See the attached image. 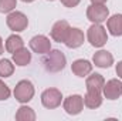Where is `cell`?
Listing matches in <instances>:
<instances>
[{
  "label": "cell",
  "instance_id": "cell-28",
  "mask_svg": "<svg viewBox=\"0 0 122 121\" xmlns=\"http://www.w3.org/2000/svg\"><path fill=\"white\" fill-rule=\"evenodd\" d=\"M51 1H53V0H51Z\"/></svg>",
  "mask_w": 122,
  "mask_h": 121
},
{
  "label": "cell",
  "instance_id": "cell-17",
  "mask_svg": "<svg viewBox=\"0 0 122 121\" xmlns=\"http://www.w3.org/2000/svg\"><path fill=\"white\" fill-rule=\"evenodd\" d=\"M84 104L88 108H98L102 104V95L98 93H88L87 91V95L84 97Z\"/></svg>",
  "mask_w": 122,
  "mask_h": 121
},
{
  "label": "cell",
  "instance_id": "cell-19",
  "mask_svg": "<svg viewBox=\"0 0 122 121\" xmlns=\"http://www.w3.org/2000/svg\"><path fill=\"white\" fill-rule=\"evenodd\" d=\"M16 120L19 121H33L36 120V114L30 107H20L16 113Z\"/></svg>",
  "mask_w": 122,
  "mask_h": 121
},
{
  "label": "cell",
  "instance_id": "cell-1",
  "mask_svg": "<svg viewBox=\"0 0 122 121\" xmlns=\"http://www.w3.org/2000/svg\"><path fill=\"white\" fill-rule=\"evenodd\" d=\"M43 64L47 71L50 73H58L65 67V56L60 50H50L46 57L43 59Z\"/></svg>",
  "mask_w": 122,
  "mask_h": 121
},
{
  "label": "cell",
  "instance_id": "cell-23",
  "mask_svg": "<svg viewBox=\"0 0 122 121\" xmlns=\"http://www.w3.org/2000/svg\"><path fill=\"white\" fill-rule=\"evenodd\" d=\"M61 3L67 7H75L80 3V0H61Z\"/></svg>",
  "mask_w": 122,
  "mask_h": 121
},
{
  "label": "cell",
  "instance_id": "cell-16",
  "mask_svg": "<svg viewBox=\"0 0 122 121\" xmlns=\"http://www.w3.org/2000/svg\"><path fill=\"white\" fill-rule=\"evenodd\" d=\"M13 60H14V63L17 66H27L31 61V53L27 49L21 47L20 50H17L16 53H13Z\"/></svg>",
  "mask_w": 122,
  "mask_h": 121
},
{
  "label": "cell",
  "instance_id": "cell-24",
  "mask_svg": "<svg viewBox=\"0 0 122 121\" xmlns=\"http://www.w3.org/2000/svg\"><path fill=\"white\" fill-rule=\"evenodd\" d=\"M117 74L122 78V61L121 63H118V66H117Z\"/></svg>",
  "mask_w": 122,
  "mask_h": 121
},
{
  "label": "cell",
  "instance_id": "cell-14",
  "mask_svg": "<svg viewBox=\"0 0 122 121\" xmlns=\"http://www.w3.org/2000/svg\"><path fill=\"white\" fill-rule=\"evenodd\" d=\"M94 63L95 66L98 67H102V68H108L111 67V64L114 63V57L109 51H105V50H101L98 53L94 54Z\"/></svg>",
  "mask_w": 122,
  "mask_h": 121
},
{
  "label": "cell",
  "instance_id": "cell-12",
  "mask_svg": "<svg viewBox=\"0 0 122 121\" xmlns=\"http://www.w3.org/2000/svg\"><path fill=\"white\" fill-rule=\"evenodd\" d=\"M104 77L101 74H92L87 78V91L88 93H98L101 94L104 88Z\"/></svg>",
  "mask_w": 122,
  "mask_h": 121
},
{
  "label": "cell",
  "instance_id": "cell-5",
  "mask_svg": "<svg viewBox=\"0 0 122 121\" xmlns=\"http://www.w3.org/2000/svg\"><path fill=\"white\" fill-rule=\"evenodd\" d=\"M29 24V19L20 13V11H13L7 16V26L14 31H23Z\"/></svg>",
  "mask_w": 122,
  "mask_h": 121
},
{
  "label": "cell",
  "instance_id": "cell-2",
  "mask_svg": "<svg viewBox=\"0 0 122 121\" xmlns=\"http://www.w3.org/2000/svg\"><path fill=\"white\" fill-rule=\"evenodd\" d=\"M87 37L90 40L94 47H102L107 40H108V36H107V30L99 24V23H95L92 24L91 27L88 29V33H87Z\"/></svg>",
  "mask_w": 122,
  "mask_h": 121
},
{
  "label": "cell",
  "instance_id": "cell-22",
  "mask_svg": "<svg viewBox=\"0 0 122 121\" xmlns=\"http://www.w3.org/2000/svg\"><path fill=\"white\" fill-rule=\"evenodd\" d=\"M10 97V88L0 80V101L1 100H7Z\"/></svg>",
  "mask_w": 122,
  "mask_h": 121
},
{
  "label": "cell",
  "instance_id": "cell-10",
  "mask_svg": "<svg viewBox=\"0 0 122 121\" xmlns=\"http://www.w3.org/2000/svg\"><path fill=\"white\" fill-rule=\"evenodd\" d=\"M70 29L71 27H70V24L65 20H60V22H57L54 24V27L51 30V37L56 41H58V43H64L67 36H68V33H70Z\"/></svg>",
  "mask_w": 122,
  "mask_h": 121
},
{
  "label": "cell",
  "instance_id": "cell-9",
  "mask_svg": "<svg viewBox=\"0 0 122 121\" xmlns=\"http://www.w3.org/2000/svg\"><path fill=\"white\" fill-rule=\"evenodd\" d=\"M30 47L31 50H34L36 53H40V54H47L51 50L50 40L46 36H36V37H33L30 40Z\"/></svg>",
  "mask_w": 122,
  "mask_h": 121
},
{
  "label": "cell",
  "instance_id": "cell-26",
  "mask_svg": "<svg viewBox=\"0 0 122 121\" xmlns=\"http://www.w3.org/2000/svg\"><path fill=\"white\" fill-rule=\"evenodd\" d=\"M0 54H3V43H1V37H0Z\"/></svg>",
  "mask_w": 122,
  "mask_h": 121
},
{
  "label": "cell",
  "instance_id": "cell-20",
  "mask_svg": "<svg viewBox=\"0 0 122 121\" xmlns=\"http://www.w3.org/2000/svg\"><path fill=\"white\" fill-rule=\"evenodd\" d=\"M14 71V66L10 60H0V77H10Z\"/></svg>",
  "mask_w": 122,
  "mask_h": 121
},
{
  "label": "cell",
  "instance_id": "cell-15",
  "mask_svg": "<svg viewBox=\"0 0 122 121\" xmlns=\"http://www.w3.org/2000/svg\"><path fill=\"white\" fill-rule=\"evenodd\" d=\"M108 30L112 36H122V14H115L108 19Z\"/></svg>",
  "mask_w": 122,
  "mask_h": 121
},
{
  "label": "cell",
  "instance_id": "cell-27",
  "mask_svg": "<svg viewBox=\"0 0 122 121\" xmlns=\"http://www.w3.org/2000/svg\"><path fill=\"white\" fill-rule=\"evenodd\" d=\"M23 1H27V3H30V1H34V0H23Z\"/></svg>",
  "mask_w": 122,
  "mask_h": 121
},
{
  "label": "cell",
  "instance_id": "cell-3",
  "mask_svg": "<svg viewBox=\"0 0 122 121\" xmlns=\"http://www.w3.org/2000/svg\"><path fill=\"white\" fill-rule=\"evenodd\" d=\"M34 95V87L29 80H21L16 88H14V97L20 103H27L30 101Z\"/></svg>",
  "mask_w": 122,
  "mask_h": 121
},
{
  "label": "cell",
  "instance_id": "cell-7",
  "mask_svg": "<svg viewBox=\"0 0 122 121\" xmlns=\"http://www.w3.org/2000/svg\"><path fill=\"white\" fill-rule=\"evenodd\" d=\"M82 107H84V98L81 95H70L65 98L64 101V110L71 114V116H77L82 111Z\"/></svg>",
  "mask_w": 122,
  "mask_h": 121
},
{
  "label": "cell",
  "instance_id": "cell-6",
  "mask_svg": "<svg viewBox=\"0 0 122 121\" xmlns=\"http://www.w3.org/2000/svg\"><path fill=\"white\" fill-rule=\"evenodd\" d=\"M61 93L57 88H48L43 93L41 103L46 108H57L61 104Z\"/></svg>",
  "mask_w": 122,
  "mask_h": 121
},
{
  "label": "cell",
  "instance_id": "cell-11",
  "mask_svg": "<svg viewBox=\"0 0 122 121\" xmlns=\"http://www.w3.org/2000/svg\"><path fill=\"white\" fill-rule=\"evenodd\" d=\"M64 43L70 49H77L84 43V33L80 29H70V33H68Z\"/></svg>",
  "mask_w": 122,
  "mask_h": 121
},
{
  "label": "cell",
  "instance_id": "cell-4",
  "mask_svg": "<svg viewBox=\"0 0 122 121\" xmlns=\"http://www.w3.org/2000/svg\"><path fill=\"white\" fill-rule=\"evenodd\" d=\"M108 9L105 4H91L87 10V17L94 23H102L108 19Z\"/></svg>",
  "mask_w": 122,
  "mask_h": 121
},
{
  "label": "cell",
  "instance_id": "cell-8",
  "mask_svg": "<svg viewBox=\"0 0 122 121\" xmlns=\"http://www.w3.org/2000/svg\"><path fill=\"white\" fill-rule=\"evenodd\" d=\"M104 94H105V97L107 98H109V100H117V98H119L122 94V83L119 80H109L107 84H104Z\"/></svg>",
  "mask_w": 122,
  "mask_h": 121
},
{
  "label": "cell",
  "instance_id": "cell-13",
  "mask_svg": "<svg viewBox=\"0 0 122 121\" xmlns=\"http://www.w3.org/2000/svg\"><path fill=\"white\" fill-rule=\"evenodd\" d=\"M72 73L78 77H85L87 74H90L92 70V64L88 60H77L72 63V67H71Z\"/></svg>",
  "mask_w": 122,
  "mask_h": 121
},
{
  "label": "cell",
  "instance_id": "cell-18",
  "mask_svg": "<svg viewBox=\"0 0 122 121\" xmlns=\"http://www.w3.org/2000/svg\"><path fill=\"white\" fill-rule=\"evenodd\" d=\"M21 47H23V40H21L20 36L13 34V36H10V37L7 38V41H6V50H7L9 53H16V51L20 50Z\"/></svg>",
  "mask_w": 122,
  "mask_h": 121
},
{
  "label": "cell",
  "instance_id": "cell-25",
  "mask_svg": "<svg viewBox=\"0 0 122 121\" xmlns=\"http://www.w3.org/2000/svg\"><path fill=\"white\" fill-rule=\"evenodd\" d=\"M92 1V4H104L107 0H91Z\"/></svg>",
  "mask_w": 122,
  "mask_h": 121
},
{
  "label": "cell",
  "instance_id": "cell-21",
  "mask_svg": "<svg viewBox=\"0 0 122 121\" xmlns=\"http://www.w3.org/2000/svg\"><path fill=\"white\" fill-rule=\"evenodd\" d=\"M16 7V0H0V13H9Z\"/></svg>",
  "mask_w": 122,
  "mask_h": 121
}]
</instances>
